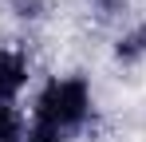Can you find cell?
<instances>
[{
    "label": "cell",
    "instance_id": "cell-2",
    "mask_svg": "<svg viewBox=\"0 0 146 142\" xmlns=\"http://www.w3.org/2000/svg\"><path fill=\"white\" fill-rule=\"evenodd\" d=\"M28 83V59L12 47H0V103H12Z\"/></svg>",
    "mask_w": 146,
    "mask_h": 142
},
{
    "label": "cell",
    "instance_id": "cell-5",
    "mask_svg": "<svg viewBox=\"0 0 146 142\" xmlns=\"http://www.w3.org/2000/svg\"><path fill=\"white\" fill-rule=\"evenodd\" d=\"M24 142H63V130H51V126H40V122H36Z\"/></svg>",
    "mask_w": 146,
    "mask_h": 142
},
{
    "label": "cell",
    "instance_id": "cell-3",
    "mask_svg": "<svg viewBox=\"0 0 146 142\" xmlns=\"http://www.w3.org/2000/svg\"><path fill=\"white\" fill-rule=\"evenodd\" d=\"M24 138V118L12 103H0V142H20Z\"/></svg>",
    "mask_w": 146,
    "mask_h": 142
},
{
    "label": "cell",
    "instance_id": "cell-4",
    "mask_svg": "<svg viewBox=\"0 0 146 142\" xmlns=\"http://www.w3.org/2000/svg\"><path fill=\"white\" fill-rule=\"evenodd\" d=\"M115 51H119V59H138V55L146 51V28L126 32V36L119 40V47H115Z\"/></svg>",
    "mask_w": 146,
    "mask_h": 142
},
{
    "label": "cell",
    "instance_id": "cell-1",
    "mask_svg": "<svg viewBox=\"0 0 146 142\" xmlns=\"http://www.w3.org/2000/svg\"><path fill=\"white\" fill-rule=\"evenodd\" d=\"M91 115V87L83 79H51L36 99V122L51 130L83 126Z\"/></svg>",
    "mask_w": 146,
    "mask_h": 142
},
{
    "label": "cell",
    "instance_id": "cell-6",
    "mask_svg": "<svg viewBox=\"0 0 146 142\" xmlns=\"http://www.w3.org/2000/svg\"><path fill=\"white\" fill-rule=\"evenodd\" d=\"M12 8H16V16H24V20H36V16L44 12V0H12Z\"/></svg>",
    "mask_w": 146,
    "mask_h": 142
}]
</instances>
